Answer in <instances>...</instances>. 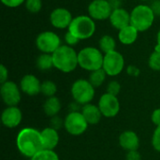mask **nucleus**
I'll return each mask as SVG.
<instances>
[{
	"mask_svg": "<svg viewBox=\"0 0 160 160\" xmlns=\"http://www.w3.org/2000/svg\"><path fill=\"white\" fill-rule=\"evenodd\" d=\"M82 113L84 116L85 120L87 121V123L89 125H97L99 123L101 117L103 116L98 106L92 104V103H88L86 105H83L82 108Z\"/></svg>",
	"mask_w": 160,
	"mask_h": 160,
	"instance_id": "nucleus-19",
	"label": "nucleus"
},
{
	"mask_svg": "<svg viewBox=\"0 0 160 160\" xmlns=\"http://www.w3.org/2000/svg\"><path fill=\"white\" fill-rule=\"evenodd\" d=\"M36 66L41 71H47V70H50L51 68H54L52 54L40 53L36 60Z\"/></svg>",
	"mask_w": 160,
	"mask_h": 160,
	"instance_id": "nucleus-23",
	"label": "nucleus"
},
{
	"mask_svg": "<svg viewBox=\"0 0 160 160\" xmlns=\"http://www.w3.org/2000/svg\"><path fill=\"white\" fill-rule=\"evenodd\" d=\"M104 53L98 48L87 46L78 52L79 67L86 71H94L102 68Z\"/></svg>",
	"mask_w": 160,
	"mask_h": 160,
	"instance_id": "nucleus-4",
	"label": "nucleus"
},
{
	"mask_svg": "<svg viewBox=\"0 0 160 160\" xmlns=\"http://www.w3.org/2000/svg\"><path fill=\"white\" fill-rule=\"evenodd\" d=\"M21 88L12 81H7L0 86V95L3 102L9 106H17L22 98Z\"/></svg>",
	"mask_w": 160,
	"mask_h": 160,
	"instance_id": "nucleus-11",
	"label": "nucleus"
},
{
	"mask_svg": "<svg viewBox=\"0 0 160 160\" xmlns=\"http://www.w3.org/2000/svg\"><path fill=\"white\" fill-rule=\"evenodd\" d=\"M155 51L160 52V28L158 29V33H157V43H156V46H155Z\"/></svg>",
	"mask_w": 160,
	"mask_h": 160,
	"instance_id": "nucleus-38",
	"label": "nucleus"
},
{
	"mask_svg": "<svg viewBox=\"0 0 160 160\" xmlns=\"http://www.w3.org/2000/svg\"><path fill=\"white\" fill-rule=\"evenodd\" d=\"M126 160H142V155L139 153L138 150L129 151L127 153Z\"/></svg>",
	"mask_w": 160,
	"mask_h": 160,
	"instance_id": "nucleus-35",
	"label": "nucleus"
},
{
	"mask_svg": "<svg viewBox=\"0 0 160 160\" xmlns=\"http://www.w3.org/2000/svg\"><path fill=\"white\" fill-rule=\"evenodd\" d=\"M24 6L28 12L38 13L42 8V1L41 0H25Z\"/></svg>",
	"mask_w": 160,
	"mask_h": 160,
	"instance_id": "nucleus-28",
	"label": "nucleus"
},
{
	"mask_svg": "<svg viewBox=\"0 0 160 160\" xmlns=\"http://www.w3.org/2000/svg\"><path fill=\"white\" fill-rule=\"evenodd\" d=\"M52 60L54 68L63 73H70L79 67L78 52L67 44H62L52 53Z\"/></svg>",
	"mask_w": 160,
	"mask_h": 160,
	"instance_id": "nucleus-2",
	"label": "nucleus"
},
{
	"mask_svg": "<svg viewBox=\"0 0 160 160\" xmlns=\"http://www.w3.org/2000/svg\"><path fill=\"white\" fill-rule=\"evenodd\" d=\"M61 45V38L53 31H43L36 38V46L41 53L52 54Z\"/></svg>",
	"mask_w": 160,
	"mask_h": 160,
	"instance_id": "nucleus-7",
	"label": "nucleus"
},
{
	"mask_svg": "<svg viewBox=\"0 0 160 160\" xmlns=\"http://www.w3.org/2000/svg\"><path fill=\"white\" fill-rule=\"evenodd\" d=\"M127 73L131 77H139L141 74V69L135 65H129L127 68Z\"/></svg>",
	"mask_w": 160,
	"mask_h": 160,
	"instance_id": "nucleus-33",
	"label": "nucleus"
},
{
	"mask_svg": "<svg viewBox=\"0 0 160 160\" xmlns=\"http://www.w3.org/2000/svg\"><path fill=\"white\" fill-rule=\"evenodd\" d=\"M107 76L108 75L106 74L104 69L99 68V69H97V70H94V71L90 72L89 77H88V81L91 82V84L95 88H98V87H100L104 83V82L106 81Z\"/></svg>",
	"mask_w": 160,
	"mask_h": 160,
	"instance_id": "nucleus-24",
	"label": "nucleus"
},
{
	"mask_svg": "<svg viewBox=\"0 0 160 160\" xmlns=\"http://www.w3.org/2000/svg\"><path fill=\"white\" fill-rule=\"evenodd\" d=\"M98 49L104 53L111 52L116 50V41L114 38L111 35H103L98 40Z\"/></svg>",
	"mask_w": 160,
	"mask_h": 160,
	"instance_id": "nucleus-22",
	"label": "nucleus"
},
{
	"mask_svg": "<svg viewBox=\"0 0 160 160\" xmlns=\"http://www.w3.org/2000/svg\"><path fill=\"white\" fill-rule=\"evenodd\" d=\"M64 128L68 133L72 136H80L83 134L89 126L82 112H70L63 122Z\"/></svg>",
	"mask_w": 160,
	"mask_h": 160,
	"instance_id": "nucleus-8",
	"label": "nucleus"
},
{
	"mask_svg": "<svg viewBox=\"0 0 160 160\" xmlns=\"http://www.w3.org/2000/svg\"><path fill=\"white\" fill-rule=\"evenodd\" d=\"M102 68L108 76H118L125 68V58L123 54L116 50L104 54Z\"/></svg>",
	"mask_w": 160,
	"mask_h": 160,
	"instance_id": "nucleus-9",
	"label": "nucleus"
},
{
	"mask_svg": "<svg viewBox=\"0 0 160 160\" xmlns=\"http://www.w3.org/2000/svg\"><path fill=\"white\" fill-rule=\"evenodd\" d=\"M1 2L4 6L10 8H14L24 4L25 0H1Z\"/></svg>",
	"mask_w": 160,
	"mask_h": 160,
	"instance_id": "nucleus-32",
	"label": "nucleus"
},
{
	"mask_svg": "<svg viewBox=\"0 0 160 160\" xmlns=\"http://www.w3.org/2000/svg\"><path fill=\"white\" fill-rule=\"evenodd\" d=\"M156 14L151 6L139 4L130 11V24L140 33L149 30L154 24Z\"/></svg>",
	"mask_w": 160,
	"mask_h": 160,
	"instance_id": "nucleus-3",
	"label": "nucleus"
},
{
	"mask_svg": "<svg viewBox=\"0 0 160 160\" xmlns=\"http://www.w3.org/2000/svg\"><path fill=\"white\" fill-rule=\"evenodd\" d=\"M112 10L110 0H93L87 7L88 15L95 21L109 20Z\"/></svg>",
	"mask_w": 160,
	"mask_h": 160,
	"instance_id": "nucleus-10",
	"label": "nucleus"
},
{
	"mask_svg": "<svg viewBox=\"0 0 160 160\" xmlns=\"http://www.w3.org/2000/svg\"><path fill=\"white\" fill-rule=\"evenodd\" d=\"M43 111L46 115L50 117H55L61 111V102L58 98L51 97L43 104Z\"/></svg>",
	"mask_w": 160,
	"mask_h": 160,
	"instance_id": "nucleus-21",
	"label": "nucleus"
},
{
	"mask_svg": "<svg viewBox=\"0 0 160 160\" xmlns=\"http://www.w3.org/2000/svg\"><path fill=\"white\" fill-rule=\"evenodd\" d=\"M152 122L156 127H160V108L159 109H156L151 116Z\"/></svg>",
	"mask_w": 160,
	"mask_h": 160,
	"instance_id": "nucleus-36",
	"label": "nucleus"
},
{
	"mask_svg": "<svg viewBox=\"0 0 160 160\" xmlns=\"http://www.w3.org/2000/svg\"><path fill=\"white\" fill-rule=\"evenodd\" d=\"M120 91H121V84H120V82H118L117 81H111V82L108 83L107 92H106V93L117 97V96L119 95Z\"/></svg>",
	"mask_w": 160,
	"mask_h": 160,
	"instance_id": "nucleus-29",
	"label": "nucleus"
},
{
	"mask_svg": "<svg viewBox=\"0 0 160 160\" xmlns=\"http://www.w3.org/2000/svg\"><path fill=\"white\" fill-rule=\"evenodd\" d=\"M152 145L154 149L160 153V127H157L152 137Z\"/></svg>",
	"mask_w": 160,
	"mask_h": 160,
	"instance_id": "nucleus-31",
	"label": "nucleus"
},
{
	"mask_svg": "<svg viewBox=\"0 0 160 160\" xmlns=\"http://www.w3.org/2000/svg\"><path fill=\"white\" fill-rule=\"evenodd\" d=\"M64 41H65V44L70 46V47H75L76 45L79 44V42L81 41L79 38H77L74 35H72L69 31H68L65 36H64Z\"/></svg>",
	"mask_w": 160,
	"mask_h": 160,
	"instance_id": "nucleus-30",
	"label": "nucleus"
},
{
	"mask_svg": "<svg viewBox=\"0 0 160 160\" xmlns=\"http://www.w3.org/2000/svg\"><path fill=\"white\" fill-rule=\"evenodd\" d=\"M156 16H160V0H158V1H155L153 2V4L151 5Z\"/></svg>",
	"mask_w": 160,
	"mask_h": 160,
	"instance_id": "nucleus-37",
	"label": "nucleus"
},
{
	"mask_svg": "<svg viewBox=\"0 0 160 160\" xmlns=\"http://www.w3.org/2000/svg\"><path fill=\"white\" fill-rule=\"evenodd\" d=\"M20 88L25 95L34 97L41 92V82L35 75L26 74L20 82Z\"/></svg>",
	"mask_w": 160,
	"mask_h": 160,
	"instance_id": "nucleus-15",
	"label": "nucleus"
},
{
	"mask_svg": "<svg viewBox=\"0 0 160 160\" xmlns=\"http://www.w3.org/2000/svg\"><path fill=\"white\" fill-rule=\"evenodd\" d=\"M95 87L86 79L76 80L71 86L70 92L75 102L81 105L91 103L95 98Z\"/></svg>",
	"mask_w": 160,
	"mask_h": 160,
	"instance_id": "nucleus-6",
	"label": "nucleus"
},
{
	"mask_svg": "<svg viewBox=\"0 0 160 160\" xmlns=\"http://www.w3.org/2000/svg\"><path fill=\"white\" fill-rule=\"evenodd\" d=\"M40 133L42 137L44 149L54 150L60 141V136H59L57 129L52 127H49V128H45L44 129H42Z\"/></svg>",
	"mask_w": 160,
	"mask_h": 160,
	"instance_id": "nucleus-18",
	"label": "nucleus"
},
{
	"mask_svg": "<svg viewBox=\"0 0 160 160\" xmlns=\"http://www.w3.org/2000/svg\"><path fill=\"white\" fill-rule=\"evenodd\" d=\"M22 120V112L17 106L7 107L1 114L2 124L8 128H17Z\"/></svg>",
	"mask_w": 160,
	"mask_h": 160,
	"instance_id": "nucleus-14",
	"label": "nucleus"
},
{
	"mask_svg": "<svg viewBox=\"0 0 160 160\" xmlns=\"http://www.w3.org/2000/svg\"><path fill=\"white\" fill-rule=\"evenodd\" d=\"M148 66L154 71H160V52L154 50L149 56Z\"/></svg>",
	"mask_w": 160,
	"mask_h": 160,
	"instance_id": "nucleus-27",
	"label": "nucleus"
},
{
	"mask_svg": "<svg viewBox=\"0 0 160 160\" xmlns=\"http://www.w3.org/2000/svg\"><path fill=\"white\" fill-rule=\"evenodd\" d=\"M49 20L52 27L56 29H66L69 27L73 17L71 12L68 8L59 7L52 10Z\"/></svg>",
	"mask_w": 160,
	"mask_h": 160,
	"instance_id": "nucleus-13",
	"label": "nucleus"
},
{
	"mask_svg": "<svg viewBox=\"0 0 160 160\" xmlns=\"http://www.w3.org/2000/svg\"><path fill=\"white\" fill-rule=\"evenodd\" d=\"M109 22L113 28L119 31L130 24V12L122 7L113 8L109 18Z\"/></svg>",
	"mask_w": 160,
	"mask_h": 160,
	"instance_id": "nucleus-16",
	"label": "nucleus"
},
{
	"mask_svg": "<svg viewBox=\"0 0 160 160\" xmlns=\"http://www.w3.org/2000/svg\"><path fill=\"white\" fill-rule=\"evenodd\" d=\"M140 1H142V2H145V1H148V0H140Z\"/></svg>",
	"mask_w": 160,
	"mask_h": 160,
	"instance_id": "nucleus-39",
	"label": "nucleus"
},
{
	"mask_svg": "<svg viewBox=\"0 0 160 160\" xmlns=\"http://www.w3.org/2000/svg\"><path fill=\"white\" fill-rule=\"evenodd\" d=\"M139 33L140 32L133 25L129 24L118 31V40L123 45H132L137 41Z\"/></svg>",
	"mask_w": 160,
	"mask_h": 160,
	"instance_id": "nucleus-20",
	"label": "nucleus"
},
{
	"mask_svg": "<svg viewBox=\"0 0 160 160\" xmlns=\"http://www.w3.org/2000/svg\"><path fill=\"white\" fill-rule=\"evenodd\" d=\"M119 144L127 152L138 150L140 146V138L132 130H126L119 136Z\"/></svg>",
	"mask_w": 160,
	"mask_h": 160,
	"instance_id": "nucleus-17",
	"label": "nucleus"
},
{
	"mask_svg": "<svg viewBox=\"0 0 160 160\" xmlns=\"http://www.w3.org/2000/svg\"><path fill=\"white\" fill-rule=\"evenodd\" d=\"M96 29V21L93 20L88 14H82L73 18L68 31L82 41L91 38L95 35Z\"/></svg>",
	"mask_w": 160,
	"mask_h": 160,
	"instance_id": "nucleus-5",
	"label": "nucleus"
},
{
	"mask_svg": "<svg viewBox=\"0 0 160 160\" xmlns=\"http://www.w3.org/2000/svg\"><path fill=\"white\" fill-rule=\"evenodd\" d=\"M31 160H60L58 155L54 152V150L43 149L39 151L37 155H35Z\"/></svg>",
	"mask_w": 160,
	"mask_h": 160,
	"instance_id": "nucleus-26",
	"label": "nucleus"
},
{
	"mask_svg": "<svg viewBox=\"0 0 160 160\" xmlns=\"http://www.w3.org/2000/svg\"><path fill=\"white\" fill-rule=\"evenodd\" d=\"M8 68L1 64L0 65V82L1 84L6 82L8 81Z\"/></svg>",
	"mask_w": 160,
	"mask_h": 160,
	"instance_id": "nucleus-34",
	"label": "nucleus"
},
{
	"mask_svg": "<svg viewBox=\"0 0 160 160\" xmlns=\"http://www.w3.org/2000/svg\"><path fill=\"white\" fill-rule=\"evenodd\" d=\"M57 92V86L52 81H44L41 82V94L47 98L54 97Z\"/></svg>",
	"mask_w": 160,
	"mask_h": 160,
	"instance_id": "nucleus-25",
	"label": "nucleus"
},
{
	"mask_svg": "<svg viewBox=\"0 0 160 160\" xmlns=\"http://www.w3.org/2000/svg\"><path fill=\"white\" fill-rule=\"evenodd\" d=\"M16 145L19 152L29 158L44 149L40 131L33 128H24L20 130L16 138Z\"/></svg>",
	"mask_w": 160,
	"mask_h": 160,
	"instance_id": "nucleus-1",
	"label": "nucleus"
},
{
	"mask_svg": "<svg viewBox=\"0 0 160 160\" xmlns=\"http://www.w3.org/2000/svg\"><path fill=\"white\" fill-rule=\"evenodd\" d=\"M98 108L106 118H113L120 112V101L116 96L105 93L98 100Z\"/></svg>",
	"mask_w": 160,
	"mask_h": 160,
	"instance_id": "nucleus-12",
	"label": "nucleus"
}]
</instances>
